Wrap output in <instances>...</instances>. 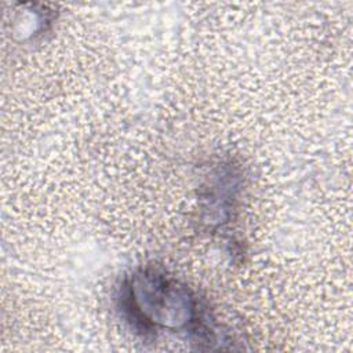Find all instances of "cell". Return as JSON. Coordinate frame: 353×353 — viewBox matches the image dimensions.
Here are the masks:
<instances>
[{
    "instance_id": "6da1fadb",
    "label": "cell",
    "mask_w": 353,
    "mask_h": 353,
    "mask_svg": "<svg viewBox=\"0 0 353 353\" xmlns=\"http://www.w3.org/2000/svg\"><path fill=\"white\" fill-rule=\"evenodd\" d=\"M121 306L139 331H186L199 342H210L214 338L205 312L196 296L161 273H135L123 288Z\"/></svg>"
}]
</instances>
